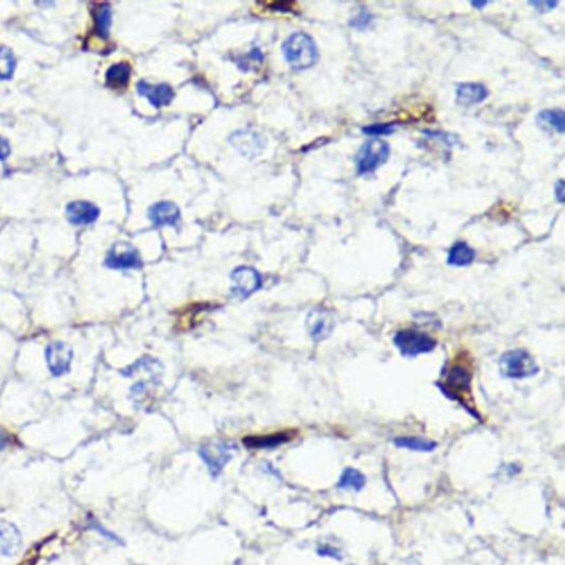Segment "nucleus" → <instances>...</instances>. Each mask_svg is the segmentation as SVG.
<instances>
[{"instance_id": "a878e982", "label": "nucleus", "mask_w": 565, "mask_h": 565, "mask_svg": "<svg viewBox=\"0 0 565 565\" xmlns=\"http://www.w3.org/2000/svg\"><path fill=\"white\" fill-rule=\"evenodd\" d=\"M370 21L371 16L369 15L367 11H361V13L355 18V20H353V26H355V28H360V29H362V28L367 27V26L370 23Z\"/></svg>"}, {"instance_id": "5701e85b", "label": "nucleus", "mask_w": 565, "mask_h": 565, "mask_svg": "<svg viewBox=\"0 0 565 565\" xmlns=\"http://www.w3.org/2000/svg\"><path fill=\"white\" fill-rule=\"evenodd\" d=\"M112 23V11L109 5H101L95 14V28L97 33L102 39L109 38Z\"/></svg>"}, {"instance_id": "9d476101", "label": "nucleus", "mask_w": 565, "mask_h": 565, "mask_svg": "<svg viewBox=\"0 0 565 565\" xmlns=\"http://www.w3.org/2000/svg\"><path fill=\"white\" fill-rule=\"evenodd\" d=\"M470 381L472 372L464 365H454L449 370L445 380V392L449 393L451 397L462 399L463 395L470 392Z\"/></svg>"}, {"instance_id": "f03ea898", "label": "nucleus", "mask_w": 565, "mask_h": 565, "mask_svg": "<svg viewBox=\"0 0 565 565\" xmlns=\"http://www.w3.org/2000/svg\"><path fill=\"white\" fill-rule=\"evenodd\" d=\"M500 370L507 378L522 379L537 375L539 367L528 351L516 349L501 355Z\"/></svg>"}, {"instance_id": "f3484780", "label": "nucleus", "mask_w": 565, "mask_h": 565, "mask_svg": "<svg viewBox=\"0 0 565 565\" xmlns=\"http://www.w3.org/2000/svg\"><path fill=\"white\" fill-rule=\"evenodd\" d=\"M295 433L291 431L274 433V434L262 435V436H247L244 438V444L253 448H269L289 442Z\"/></svg>"}, {"instance_id": "4468645a", "label": "nucleus", "mask_w": 565, "mask_h": 565, "mask_svg": "<svg viewBox=\"0 0 565 565\" xmlns=\"http://www.w3.org/2000/svg\"><path fill=\"white\" fill-rule=\"evenodd\" d=\"M21 533L17 527L7 521L0 522V556H13L21 548Z\"/></svg>"}, {"instance_id": "1a4fd4ad", "label": "nucleus", "mask_w": 565, "mask_h": 565, "mask_svg": "<svg viewBox=\"0 0 565 565\" xmlns=\"http://www.w3.org/2000/svg\"><path fill=\"white\" fill-rule=\"evenodd\" d=\"M307 329L315 341L328 338L335 327V319L327 309L317 308L307 317Z\"/></svg>"}, {"instance_id": "0eeeda50", "label": "nucleus", "mask_w": 565, "mask_h": 565, "mask_svg": "<svg viewBox=\"0 0 565 565\" xmlns=\"http://www.w3.org/2000/svg\"><path fill=\"white\" fill-rule=\"evenodd\" d=\"M231 279L233 294L241 298L251 296L262 287L261 274L252 267H237L232 271Z\"/></svg>"}, {"instance_id": "ddd939ff", "label": "nucleus", "mask_w": 565, "mask_h": 565, "mask_svg": "<svg viewBox=\"0 0 565 565\" xmlns=\"http://www.w3.org/2000/svg\"><path fill=\"white\" fill-rule=\"evenodd\" d=\"M68 219L75 225H87L95 222L99 215V209L87 201H75L68 205Z\"/></svg>"}, {"instance_id": "6ab92c4d", "label": "nucleus", "mask_w": 565, "mask_h": 565, "mask_svg": "<svg viewBox=\"0 0 565 565\" xmlns=\"http://www.w3.org/2000/svg\"><path fill=\"white\" fill-rule=\"evenodd\" d=\"M475 255H476V253H475L474 249L469 247L467 243L457 242L453 245L452 249H449L447 262L452 267H467V265L470 264L474 261Z\"/></svg>"}, {"instance_id": "b1692460", "label": "nucleus", "mask_w": 565, "mask_h": 565, "mask_svg": "<svg viewBox=\"0 0 565 565\" xmlns=\"http://www.w3.org/2000/svg\"><path fill=\"white\" fill-rule=\"evenodd\" d=\"M16 69V59L13 51L7 47H0V80L13 77Z\"/></svg>"}, {"instance_id": "2f4dec72", "label": "nucleus", "mask_w": 565, "mask_h": 565, "mask_svg": "<svg viewBox=\"0 0 565 565\" xmlns=\"http://www.w3.org/2000/svg\"><path fill=\"white\" fill-rule=\"evenodd\" d=\"M472 5L474 6V7L478 8V9H481V8L487 5V3L486 1H477V3H472Z\"/></svg>"}, {"instance_id": "c756f323", "label": "nucleus", "mask_w": 565, "mask_h": 565, "mask_svg": "<svg viewBox=\"0 0 565 565\" xmlns=\"http://www.w3.org/2000/svg\"><path fill=\"white\" fill-rule=\"evenodd\" d=\"M319 554L321 556H333V558H336V556H339L338 553H337L336 550H333L331 548H321L318 551Z\"/></svg>"}, {"instance_id": "6e6552de", "label": "nucleus", "mask_w": 565, "mask_h": 565, "mask_svg": "<svg viewBox=\"0 0 565 565\" xmlns=\"http://www.w3.org/2000/svg\"><path fill=\"white\" fill-rule=\"evenodd\" d=\"M199 455L207 464L212 476L217 477L222 472L223 467L232 458V447L225 443L205 445L199 449Z\"/></svg>"}, {"instance_id": "393cba45", "label": "nucleus", "mask_w": 565, "mask_h": 565, "mask_svg": "<svg viewBox=\"0 0 565 565\" xmlns=\"http://www.w3.org/2000/svg\"><path fill=\"white\" fill-rule=\"evenodd\" d=\"M394 129V124H375V125L365 127L362 131L365 135L382 136L392 134Z\"/></svg>"}, {"instance_id": "2eb2a0df", "label": "nucleus", "mask_w": 565, "mask_h": 565, "mask_svg": "<svg viewBox=\"0 0 565 565\" xmlns=\"http://www.w3.org/2000/svg\"><path fill=\"white\" fill-rule=\"evenodd\" d=\"M149 217L156 227L176 225L181 219V211L175 203L161 201L149 208Z\"/></svg>"}, {"instance_id": "7c9ffc66", "label": "nucleus", "mask_w": 565, "mask_h": 565, "mask_svg": "<svg viewBox=\"0 0 565 565\" xmlns=\"http://www.w3.org/2000/svg\"><path fill=\"white\" fill-rule=\"evenodd\" d=\"M556 199H558L559 203H563V193H564V185H563V181H560L558 183H556Z\"/></svg>"}, {"instance_id": "f257e3e1", "label": "nucleus", "mask_w": 565, "mask_h": 565, "mask_svg": "<svg viewBox=\"0 0 565 565\" xmlns=\"http://www.w3.org/2000/svg\"><path fill=\"white\" fill-rule=\"evenodd\" d=\"M286 61L295 70H305L313 67L318 59V50L313 40L306 33L291 35L283 45Z\"/></svg>"}, {"instance_id": "c85d7f7f", "label": "nucleus", "mask_w": 565, "mask_h": 565, "mask_svg": "<svg viewBox=\"0 0 565 565\" xmlns=\"http://www.w3.org/2000/svg\"><path fill=\"white\" fill-rule=\"evenodd\" d=\"M8 442H9V436H8L7 432L0 427V451L5 448Z\"/></svg>"}, {"instance_id": "20e7f679", "label": "nucleus", "mask_w": 565, "mask_h": 565, "mask_svg": "<svg viewBox=\"0 0 565 565\" xmlns=\"http://www.w3.org/2000/svg\"><path fill=\"white\" fill-rule=\"evenodd\" d=\"M389 155H390V146L385 141L375 139L363 144L360 151L355 156V163L359 175H365L377 171L381 165L388 161Z\"/></svg>"}, {"instance_id": "f8f14e48", "label": "nucleus", "mask_w": 565, "mask_h": 565, "mask_svg": "<svg viewBox=\"0 0 565 565\" xmlns=\"http://www.w3.org/2000/svg\"><path fill=\"white\" fill-rule=\"evenodd\" d=\"M137 92L139 95L149 99V103L156 109L166 107L171 103L175 97L173 90L168 85H149V82L141 81L137 85Z\"/></svg>"}, {"instance_id": "423d86ee", "label": "nucleus", "mask_w": 565, "mask_h": 565, "mask_svg": "<svg viewBox=\"0 0 565 565\" xmlns=\"http://www.w3.org/2000/svg\"><path fill=\"white\" fill-rule=\"evenodd\" d=\"M105 265L112 269H141L143 262L135 247L127 243H117L107 254Z\"/></svg>"}, {"instance_id": "7ed1b4c3", "label": "nucleus", "mask_w": 565, "mask_h": 565, "mask_svg": "<svg viewBox=\"0 0 565 565\" xmlns=\"http://www.w3.org/2000/svg\"><path fill=\"white\" fill-rule=\"evenodd\" d=\"M394 345L405 357H416L431 353L436 347V341L427 333L415 329H403L395 333Z\"/></svg>"}, {"instance_id": "cd10ccee", "label": "nucleus", "mask_w": 565, "mask_h": 565, "mask_svg": "<svg viewBox=\"0 0 565 565\" xmlns=\"http://www.w3.org/2000/svg\"><path fill=\"white\" fill-rule=\"evenodd\" d=\"M10 154V146L3 137H0V161H6Z\"/></svg>"}, {"instance_id": "dca6fc26", "label": "nucleus", "mask_w": 565, "mask_h": 565, "mask_svg": "<svg viewBox=\"0 0 565 565\" xmlns=\"http://www.w3.org/2000/svg\"><path fill=\"white\" fill-rule=\"evenodd\" d=\"M488 97V91L486 87L479 83H462L457 87L456 99L457 103L464 107H470L474 104L480 103Z\"/></svg>"}, {"instance_id": "aec40b11", "label": "nucleus", "mask_w": 565, "mask_h": 565, "mask_svg": "<svg viewBox=\"0 0 565 565\" xmlns=\"http://www.w3.org/2000/svg\"><path fill=\"white\" fill-rule=\"evenodd\" d=\"M539 124L547 129L562 134L564 131V113L560 109H546L539 114Z\"/></svg>"}, {"instance_id": "39448f33", "label": "nucleus", "mask_w": 565, "mask_h": 565, "mask_svg": "<svg viewBox=\"0 0 565 565\" xmlns=\"http://www.w3.org/2000/svg\"><path fill=\"white\" fill-rule=\"evenodd\" d=\"M73 360V350L68 343L55 341L45 349V361L50 372L55 377H61L69 372Z\"/></svg>"}, {"instance_id": "bb28decb", "label": "nucleus", "mask_w": 565, "mask_h": 565, "mask_svg": "<svg viewBox=\"0 0 565 565\" xmlns=\"http://www.w3.org/2000/svg\"><path fill=\"white\" fill-rule=\"evenodd\" d=\"M531 5L534 6L536 9L540 10V11H548V10L553 9V8L558 6V3L556 1H531Z\"/></svg>"}, {"instance_id": "412c9836", "label": "nucleus", "mask_w": 565, "mask_h": 565, "mask_svg": "<svg viewBox=\"0 0 565 565\" xmlns=\"http://www.w3.org/2000/svg\"><path fill=\"white\" fill-rule=\"evenodd\" d=\"M394 444L401 448L411 449L416 452H432L436 447V443L420 437H399L395 439Z\"/></svg>"}, {"instance_id": "9b49d317", "label": "nucleus", "mask_w": 565, "mask_h": 565, "mask_svg": "<svg viewBox=\"0 0 565 565\" xmlns=\"http://www.w3.org/2000/svg\"><path fill=\"white\" fill-rule=\"evenodd\" d=\"M231 144L247 158H254L264 149V141L261 135L252 131H235L231 136Z\"/></svg>"}, {"instance_id": "a211bd4d", "label": "nucleus", "mask_w": 565, "mask_h": 565, "mask_svg": "<svg viewBox=\"0 0 565 565\" xmlns=\"http://www.w3.org/2000/svg\"><path fill=\"white\" fill-rule=\"evenodd\" d=\"M131 79V67L127 62L112 65L107 72V83L112 89H123Z\"/></svg>"}, {"instance_id": "4be33fe9", "label": "nucleus", "mask_w": 565, "mask_h": 565, "mask_svg": "<svg viewBox=\"0 0 565 565\" xmlns=\"http://www.w3.org/2000/svg\"><path fill=\"white\" fill-rule=\"evenodd\" d=\"M365 477L357 469L347 468L343 470L340 479H339L338 487L340 489H353L355 491H360L365 487Z\"/></svg>"}]
</instances>
